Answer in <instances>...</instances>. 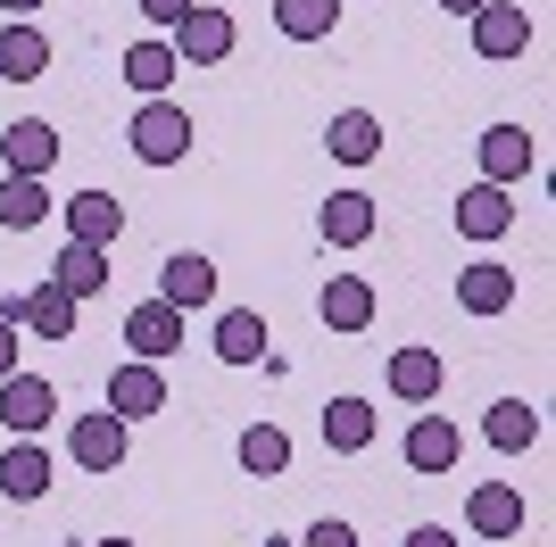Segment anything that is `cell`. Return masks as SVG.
<instances>
[{
  "label": "cell",
  "instance_id": "cell-5",
  "mask_svg": "<svg viewBox=\"0 0 556 547\" xmlns=\"http://www.w3.org/2000/svg\"><path fill=\"white\" fill-rule=\"evenodd\" d=\"M9 323H25L34 341H75V298L59 291V282H34V291H17L9 307H0Z\"/></svg>",
  "mask_w": 556,
  "mask_h": 547
},
{
  "label": "cell",
  "instance_id": "cell-19",
  "mask_svg": "<svg viewBox=\"0 0 556 547\" xmlns=\"http://www.w3.org/2000/svg\"><path fill=\"white\" fill-rule=\"evenodd\" d=\"M523 175H532V133H523V125H490L482 133V182L515 191Z\"/></svg>",
  "mask_w": 556,
  "mask_h": 547
},
{
  "label": "cell",
  "instance_id": "cell-31",
  "mask_svg": "<svg viewBox=\"0 0 556 547\" xmlns=\"http://www.w3.org/2000/svg\"><path fill=\"white\" fill-rule=\"evenodd\" d=\"M300 547H357V531H349V523H332V514H325V523H307V539Z\"/></svg>",
  "mask_w": 556,
  "mask_h": 547
},
{
  "label": "cell",
  "instance_id": "cell-10",
  "mask_svg": "<svg viewBox=\"0 0 556 547\" xmlns=\"http://www.w3.org/2000/svg\"><path fill=\"white\" fill-rule=\"evenodd\" d=\"M0 166H9V175H34V182H42L50 166H59V125H42V116H17V125L0 133Z\"/></svg>",
  "mask_w": 556,
  "mask_h": 547
},
{
  "label": "cell",
  "instance_id": "cell-22",
  "mask_svg": "<svg viewBox=\"0 0 556 547\" xmlns=\"http://www.w3.org/2000/svg\"><path fill=\"white\" fill-rule=\"evenodd\" d=\"M325 150L341 166H374V150H382V116H366V109H341L325 125Z\"/></svg>",
  "mask_w": 556,
  "mask_h": 547
},
{
  "label": "cell",
  "instance_id": "cell-9",
  "mask_svg": "<svg viewBox=\"0 0 556 547\" xmlns=\"http://www.w3.org/2000/svg\"><path fill=\"white\" fill-rule=\"evenodd\" d=\"M50 75V34L34 17H9L0 25V84H42Z\"/></svg>",
  "mask_w": 556,
  "mask_h": 547
},
{
  "label": "cell",
  "instance_id": "cell-17",
  "mask_svg": "<svg viewBox=\"0 0 556 547\" xmlns=\"http://www.w3.org/2000/svg\"><path fill=\"white\" fill-rule=\"evenodd\" d=\"M465 523H473V539H515V531H523V489L482 481V489L465 498Z\"/></svg>",
  "mask_w": 556,
  "mask_h": 547
},
{
  "label": "cell",
  "instance_id": "cell-3",
  "mask_svg": "<svg viewBox=\"0 0 556 547\" xmlns=\"http://www.w3.org/2000/svg\"><path fill=\"white\" fill-rule=\"evenodd\" d=\"M0 423H9V432L17 440H42L50 423H59V390L42 382V373H9V382H0Z\"/></svg>",
  "mask_w": 556,
  "mask_h": 547
},
{
  "label": "cell",
  "instance_id": "cell-18",
  "mask_svg": "<svg viewBox=\"0 0 556 547\" xmlns=\"http://www.w3.org/2000/svg\"><path fill=\"white\" fill-rule=\"evenodd\" d=\"M316 316H325L332 332H366V323H374V282H366V274H325Z\"/></svg>",
  "mask_w": 556,
  "mask_h": 547
},
{
  "label": "cell",
  "instance_id": "cell-35",
  "mask_svg": "<svg viewBox=\"0 0 556 547\" xmlns=\"http://www.w3.org/2000/svg\"><path fill=\"white\" fill-rule=\"evenodd\" d=\"M441 9H448V17H473V9H482V0H441Z\"/></svg>",
  "mask_w": 556,
  "mask_h": 547
},
{
  "label": "cell",
  "instance_id": "cell-8",
  "mask_svg": "<svg viewBox=\"0 0 556 547\" xmlns=\"http://www.w3.org/2000/svg\"><path fill=\"white\" fill-rule=\"evenodd\" d=\"M166 407V373L159 365H141V357H125L109 373V415H125V423H150V415Z\"/></svg>",
  "mask_w": 556,
  "mask_h": 547
},
{
  "label": "cell",
  "instance_id": "cell-14",
  "mask_svg": "<svg viewBox=\"0 0 556 547\" xmlns=\"http://www.w3.org/2000/svg\"><path fill=\"white\" fill-rule=\"evenodd\" d=\"M316 232H325V250H366L374 241V200L366 191H332L316 207Z\"/></svg>",
  "mask_w": 556,
  "mask_h": 547
},
{
  "label": "cell",
  "instance_id": "cell-32",
  "mask_svg": "<svg viewBox=\"0 0 556 547\" xmlns=\"http://www.w3.org/2000/svg\"><path fill=\"white\" fill-rule=\"evenodd\" d=\"M134 9H141V17H150V25H175V17H184V9H200V0H134Z\"/></svg>",
  "mask_w": 556,
  "mask_h": 547
},
{
  "label": "cell",
  "instance_id": "cell-15",
  "mask_svg": "<svg viewBox=\"0 0 556 547\" xmlns=\"http://www.w3.org/2000/svg\"><path fill=\"white\" fill-rule=\"evenodd\" d=\"M457 456H465V432L448 415H416L407 423V465L416 473H457Z\"/></svg>",
  "mask_w": 556,
  "mask_h": 547
},
{
  "label": "cell",
  "instance_id": "cell-25",
  "mask_svg": "<svg viewBox=\"0 0 556 547\" xmlns=\"http://www.w3.org/2000/svg\"><path fill=\"white\" fill-rule=\"evenodd\" d=\"M325 448L332 456H366L374 448V407L366 398H332L325 407Z\"/></svg>",
  "mask_w": 556,
  "mask_h": 547
},
{
  "label": "cell",
  "instance_id": "cell-28",
  "mask_svg": "<svg viewBox=\"0 0 556 547\" xmlns=\"http://www.w3.org/2000/svg\"><path fill=\"white\" fill-rule=\"evenodd\" d=\"M42 216H50V182H34V175L0 182V225H9V232H34Z\"/></svg>",
  "mask_w": 556,
  "mask_h": 547
},
{
  "label": "cell",
  "instance_id": "cell-13",
  "mask_svg": "<svg viewBox=\"0 0 556 547\" xmlns=\"http://www.w3.org/2000/svg\"><path fill=\"white\" fill-rule=\"evenodd\" d=\"M515 291H523V282H515V266H498V257H482V266L457 274V307L465 316H507Z\"/></svg>",
  "mask_w": 556,
  "mask_h": 547
},
{
  "label": "cell",
  "instance_id": "cell-26",
  "mask_svg": "<svg viewBox=\"0 0 556 547\" xmlns=\"http://www.w3.org/2000/svg\"><path fill=\"white\" fill-rule=\"evenodd\" d=\"M216 357L225 365H257L266 357V316H257V307H232V316L216 323Z\"/></svg>",
  "mask_w": 556,
  "mask_h": 547
},
{
  "label": "cell",
  "instance_id": "cell-36",
  "mask_svg": "<svg viewBox=\"0 0 556 547\" xmlns=\"http://www.w3.org/2000/svg\"><path fill=\"white\" fill-rule=\"evenodd\" d=\"M0 9H17V17H34V9H50V0H0Z\"/></svg>",
  "mask_w": 556,
  "mask_h": 547
},
{
  "label": "cell",
  "instance_id": "cell-1",
  "mask_svg": "<svg viewBox=\"0 0 556 547\" xmlns=\"http://www.w3.org/2000/svg\"><path fill=\"white\" fill-rule=\"evenodd\" d=\"M134 158L141 166H175V158H191V109H175V100H141V116H134Z\"/></svg>",
  "mask_w": 556,
  "mask_h": 547
},
{
  "label": "cell",
  "instance_id": "cell-16",
  "mask_svg": "<svg viewBox=\"0 0 556 547\" xmlns=\"http://www.w3.org/2000/svg\"><path fill=\"white\" fill-rule=\"evenodd\" d=\"M159 298H166V307H184V316H191V307H208V298H216V266L200 250H175L159 266Z\"/></svg>",
  "mask_w": 556,
  "mask_h": 547
},
{
  "label": "cell",
  "instance_id": "cell-12",
  "mask_svg": "<svg viewBox=\"0 0 556 547\" xmlns=\"http://www.w3.org/2000/svg\"><path fill=\"white\" fill-rule=\"evenodd\" d=\"M50 481H59V465H50L42 440H17V448L0 456V498L34 506V498H50Z\"/></svg>",
  "mask_w": 556,
  "mask_h": 547
},
{
  "label": "cell",
  "instance_id": "cell-21",
  "mask_svg": "<svg viewBox=\"0 0 556 547\" xmlns=\"http://www.w3.org/2000/svg\"><path fill=\"white\" fill-rule=\"evenodd\" d=\"M50 282H59L75 307H84V298H100V291H109V250H92V241H67V250H59V266H50Z\"/></svg>",
  "mask_w": 556,
  "mask_h": 547
},
{
  "label": "cell",
  "instance_id": "cell-7",
  "mask_svg": "<svg viewBox=\"0 0 556 547\" xmlns=\"http://www.w3.org/2000/svg\"><path fill=\"white\" fill-rule=\"evenodd\" d=\"M175 59H184V67H216V59H232V17L208 9V0L184 9V17H175Z\"/></svg>",
  "mask_w": 556,
  "mask_h": 547
},
{
  "label": "cell",
  "instance_id": "cell-20",
  "mask_svg": "<svg viewBox=\"0 0 556 547\" xmlns=\"http://www.w3.org/2000/svg\"><path fill=\"white\" fill-rule=\"evenodd\" d=\"M507 225H515V200L498 191V182H473V191H457V232H465V241H498Z\"/></svg>",
  "mask_w": 556,
  "mask_h": 547
},
{
  "label": "cell",
  "instance_id": "cell-24",
  "mask_svg": "<svg viewBox=\"0 0 556 547\" xmlns=\"http://www.w3.org/2000/svg\"><path fill=\"white\" fill-rule=\"evenodd\" d=\"M184 75V59H175V42H134L125 50V84L141 91V100H166V84Z\"/></svg>",
  "mask_w": 556,
  "mask_h": 547
},
{
  "label": "cell",
  "instance_id": "cell-2",
  "mask_svg": "<svg viewBox=\"0 0 556 547\" xmlns=\"http://www.w3.org/2000/svg\"><path fill=\"white\" fill-rule=\"evenodd\" d=\"M125 440H134V423L109 415V407H92V415L67 423V456L84 465V473H116V465H125Z\"/></svg>",
  "mask_w": 556,
  "mask_h": 547
},
{
  "label": "cell",
  "instance_id": "cell-23",
  "mask_svg": "<svg viewBox=\"0 0 556 547\" xmlns=\"http://www.w3.org/2000/svg\"><path fill=\"white\" fill-rule=\"evenodd\" d=\"M116 232H125V207H116L109 191H75V200H67V241H92V250H109Z\"/></svg>",
  "mask_w": 556,
  "mask_h": 547
},
{
  "label": "cell",
  "instance_id": "cell-4",
  "mask_svg": "<svg viewBox=\"0 0 556 547\" xmlns=\"http://www.w3.org/2000/svg\"><path fill=\"white\" fill-rule=\"evenodd\" d=\"M532 50V9L523 0H482L473 9V59H523Z\"/></svg>",
  "mask_w": 556,
  "mask_h": 547
},
{
  "label": "cell",
  "instance_id": "cell-27",
  "mask_svg": "<svg viewBox=\"0 0 556 547\" xmlns=\"http://www.w3.org/2000/svg\"><path fill=\"white\" fill-rule=\"evenodd\" d=\"M275 25H282V42H325L341 25V0H275Z\"/></svg>",
  "mask_w": 556,
  "mask_h": 547
},
{
  "label": "cell",
  "instance_id": "cell-33",
  "mask_svg": "<svg viewBox=\"0 0 556 547\" xmlns=\"http://www.w3.org/2000/svg\"><path fill=\"white\" fill-rule=\"evenodd\" d=\"M399 547H457V531H441V523H416V531H407Z\"/></svg>",
  "mask_w": 556,
  "mask_h": 547
},
{
  "label": "cell",
  "instance_id": "cell-38",
  "mask_svg": "<svg viewBox=\"0 0 556 547\" xmlns=\"http://www.w3.org/2000/svg\"><path fill=\"white\" fill-rule=\"evenodd\" d=\"M482 547H498V539H482Z\"/></svg>",
  "mask_w": 556,
  "mask_h": 547
},
{
  "label": "cell",
  "instance_id": "cell-6",
  "mask_svg": "<svg viewBox=\"0 0 556 547\" xmlns=\"http://www.w3.org/2000/svg\"><path fill=\"white\" fill-rule=\"evenodd\" d=\"M125 348H134L141 365H166L175 348H184V307H166V298H141L134 316H125Z\"/></svg>",
  "mask_w": 556,
  "mask_h": 547
},
{
  "label": "cell",
  "instance_id": "cell-30",
  "mask_svg": "<svg viewBox=\"0 0 556 547\" xmlns=\"http://www.w3.org/2000/svg\"><path fill=\"white\" fill-rule=\"evenodd\" d=\"M282 465H291V432H282V423H250V432H241V473L275 481Z\"/></svg>",
  "mask_w": 556,
  "mask_h": 547
},
{
  "label": "cell",
  "instance_id": "cell-37",
  "mask_svg": "<svg viewBox=\"0 0 556 547\" xmlns=\"http://www.w3.org/2000/svg\"><path fill=\"white\" fill-rule=\"evenodd\" d=\"M92 547H134V539H92Z\"/></svg>",
  "mask_w": 556,
  "mask_h": 547
},
{
  "label": "cell",
  "instance_id": "cell-29",
  "mask_svg": "<svg viewBox=\"0 0 556 547\" xmlns=\"http://www.w3.org/2000/svg\"><path fill=\"white\" fill-rule=\"evenodd\" d=\"M490 448H507V456H523L540 440V407H523V398H498V407H490Z\"/></svg>",
  "mask_w": 556,
  "mask_h": 547
},
{
  "label": "cell",
  "instance_id": "cell-34",
  "mask_svg": "<svg viewBox=\"0 0 556 547\" xmlns=\"http://www.w3.org/2000/svg\"><path fill=\"white\" fill-rule=\"evenodd\" d=\"M9 373H17V323L0 316V382H9Z\"/></svg>",
  "mask_w": 556,
  "mask_h": 547
},
{
  "label": "cell",
  "instance_id": "cell-11",
  "mask_svg": "<svg viewBox=\"0 0 556 547\" xmlns=\"http://www.w3.org/2000/svg\"><path fill=\"white\" fill-rule=\"evenodd\" d=\"M441 382H448L441 348H424V341L391 348V398H407V407H432V398H441Z\"/></svg>",
  "mask_w": 556,
  "mask_h": 547
}]
</instances>
